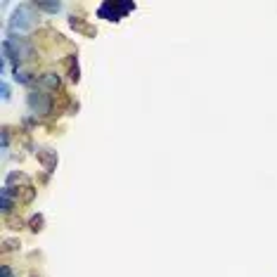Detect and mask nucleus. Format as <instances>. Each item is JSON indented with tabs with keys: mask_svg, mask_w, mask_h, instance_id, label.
Instances as JSON below:
<instances>
[{
	"mask_svg": "<svg viewBox=\"0 0 277 277\" xmlns=\"http://www.w3.org/2000/svg\"><path fill=\"white\" fill-rule=\"evenodd\" d=\"M34 52V45H31V40H26L24 36H10L2 40V55L0 59H5V62H12V69H19L21 67V62H26L29 57Z\"/></svg>",
	"mask_w": 277,
	"mask_h": 277,
	"instance_id": "obj_1",
	"label": "nucleus"
},
{
	"mask_svg": "<svg viewBox=\"0 0 277 277\" xmlns=\"http://www.w3.org/2000/svg\"><path fill=\"white\" fill-rule=\"evenodd\" d=\"M36 12H38L36 5H29V2L17 5L15 12H12L10 19H7V29L12 31V36H15V34H29V31L38 24Z\"/></svg>",
	"mask_w": 277,
	"mask_h": 277,
	"instance_id": "obj_2",
	"label": "nucleus"
},
{
	"mask_svg": "<svg viewBox=\"0 0 277 277\" xmlns=\"http://www.w3.org/2000/svg\"><path fill=\"white\" fill-rule=\"evenodd\" d=\"M133 10H135V2L130 0H104L97 7V17L107 21H121V17H126Z\"/></svg>",
	"mask_w": 277,
	"mask_h": 277,
	"instance_id": "obj_3",
	"label": "nucleus"
},
{
	"mask_svg": "<svg viewBox=\"0 0 277 277\" xmlns=\"http://www.w3.org/2000/svg\"><path fill=\"white\" fill-rule=\"evenodd\" d=\"M26 104H29V111L34 116H48L52 111V95L40 90V88H34L26 95Z\"/></svg>",
	"mask_w": 277,
	"mask_h": 277,
	"instance_id": "obj_4",
	"label": "nucleus"
},
{
	"mask_svg": "<svg viewBox=\"0 0 277 277\" xmlns=\"http://www.w3.org/2000/svg\"><path fill=\"white\" fill-rule=\"evenodd\" d=\"M38 88L40 90H59L62 88V78H59V74H55V71H45V74L38 76Z\"/></svg>",
	"mask_w": 277,
	"mask_h": 277,
	"instance_id": "obj_5",
	"label": "nucleus"
},
{
	"mask_svg": "<svg viewBox=\"0 0 277 277\" xmlns=\"http://www.w3.org/2000/svg\"><path fill=\"white\" fill-rule=\"evenodd\" d=\"M12 197H17V192L5 185V187L0 190V199H2V202H0V208H2V213H10V211H12V206H15V199H12Z\"/></svg>",
	"mask_w": 277,
	"mask_h": 277,
	"instance_id": "obj_6",
	"label": "nucleus"
},
{
	"mask_svg": "<svg viewBox=\"0 0 277 277\" xmlns=\"http://www.w3.org/2000/svg\"><path fill=\"white\" fill-rule=\"evenodd\" d=\"M38 161L43 164V168H45V171H55V166H57L55 149H40V152H38Z\"/></svg>",
	"mask_w": 277,
	"mask_h": 277,
	"instance_id": "obj_7",
	"label": "nucleus"
},
{
	"mask_svg": "<svg viewBox=\"0 0 277 277\" xmlns=\"http://www.w3.org/2000/svg\"><path fill=\"white\" fill-rule=\"evenodd\" d=\"M12 78H15L17 83H21V86H29V83L34 81V76L29 74V71H24L21 67H19V69H12Z\"/></svg>",
	"mask_w": 277,
	"mask_h": 277,
	"instance_id": "obj_8",
	"label": "nucleus"
},
{
	"mask_svg": "<svg viewBox=\"0 0 277 277\" xmlns=\"http://www.w3.org/2000/svg\"><path fill=\"white\" fill-rule=\"evenodd\" d=\"M36 10L48 12V15H57L62 10V2H36Z\"/></svg>",
	"mask_w": 277,
	"mask_h": 277,
	"instance_id": "obj_9",
	"label": "nucleus"
},
{
	"mask_svg": "<svg viewBox=\"0 0 277 277\" xmlns=\"http://www.w3.org/2000/svg\"><path fill=\"white\" fill-rule=\"evenodd\" d=\"M69 78L74 81V83H78V64H76V57H71V67H69Z\"/></svg>",
	"mask_w": 277,
	"mask_h": 277,
	"instance_id": "obj_10",
	"label": "nucleus"
},
{
	"mask_svg": "<svg viewBox=\"0 0 277 277\" xmlns=\"http://www.w3.org/2000/svg\"><path fill=\"white\" fill-rule=\"evenodd\" d=\"M0 147H2V152L10 147V133H7V128H2V133H0Z\"/></svg>",
	"mask_w": 277,
	"mask_h": 277,
	"instance_id": "obj_11",
	"label": "nucleus"
},
{
	"mask_svg": "<svg viewBox=\"0 0 277 277\" xmlns=\"http://www.w3.org/2000/svg\"><path fill=\"white\" fill-rule=\"evenodd\" d=\"M0 97H2V100H5V102H7V100H10V97H12V92H10V86H7V83H5V81H2V83H0Z\"/></svg>",
	"mask_w": 277,
	"mask_h": 277,
	"instance_id": "obj_12",
	"label": "nucleus"
},
{
	"mask_svg": "<svg viewBox=\"0 0 277 277\" xmlns=\"http://www.w3.org/2000/svg\"><path fill=\"white\" fill-rule=\"evenodd\" d=\"M40 227H43V216H34V218H31V230L38 232Z\"/></svg>",
	"mask_w": 277,
	"mask_h": 277,
	"instance_id": "obj_13",
	"label": "nucleus"
},
{
	"mask_svg": "<svg viewBox=\"0 0 277 277\" xmlns=\"http://www.w3.org/2000/svg\"><path fill=\"white\" fill-rule=\"evenodd\" d=\"M2 277H15V273H12L10 265H2Z\"/></svg>",
	"mask_w": 277,
	"mask_h": 277,
	"instance_id": "obj_14",
	"label": "nucleus"
}]
</instances>
